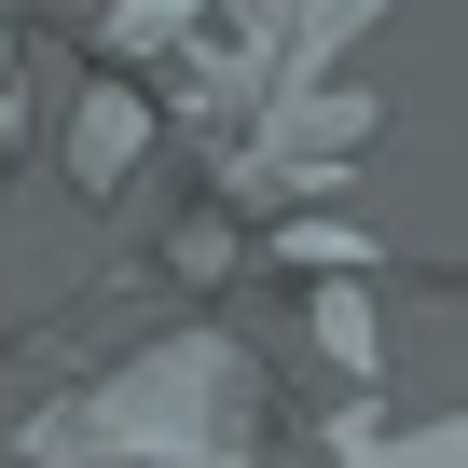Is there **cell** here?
<instances>
[{
    "label": "cell",
    "instance_id": "obj_6",
    "mask_svg": "<svg viewBox=\"0 0 468 468\" xmlns=\"http://www.w3.org/2000/svg\"><path fill=\"white\" fill-rule=\"evenodd\" d=\"M317 345H331L358 386L386 372V317H372V290H358V276H331V290H317Z\"/></svg>",
    "mask_w": 468,
    "mask_h": 468
},
{
    "label": "cell",
    "instance_id": "obj_1",
    "mask_svg": "<svg viewBox=\"0 0 468 468\" xmlns=\"http://www.w3.org/2000/svg\"><path fill=\"white\" fill-rule=\"evenodd\" d=\"M276 427H290L276 413V372L234 345V331H165L152 358L97 372L83 399L28 413L15 454L28 468H262Z\"/></svg>",
    "mask_w": 468,
    "mask_h": 468
},
{
    "label": "cell",
    "instance_id": "obj_5",
    "mask_svg": "<svg viewBox=\"0 0 468 468\" xmlns=\"http://www.w3.org/2000/svg\"><path fill=\"white\" fill-rule=\"evenodd\" d=\"M372 15H399V0H303V15H290V42H276V97L345 83V42H358Z\"/></svg>",
    "mask_w": 468,
    "mask_h": 468
},
{
    "label": "cell",
    "instance_id": "obj_7",
    "mask_svg": "<svg viewBox=\"0 0 468 468\" xmlns=\"http://www.w3.org/2000/svg\"><path fill=\"white\" fill-rule=\"evenodd\" d=\"M276 249H290V262H317V276H358V262H372V234H358V220H290Z\"/></svg>",
    "mask_w": 468,
    "mask_h": 468
},
{
    "label": "cell",
    "instance_id": "obj_3",
    "mask_svg": "<svg viewBox=\"0 0 468 468\" xmlns=\"http://www.w3.org/2000/svg\"><path fill=\"white\" fill-rule=\"evenodd\" d=\"M317 468H468V413H427V427H386V413H331V427H290Z\"/></svg>",
    "mask_w": 468,
    "mask_h": 468
},
{
    "label": "cell",
    "instance_id": "obj_8",
    "mask_svg": "<svg viewBox=\"0 0 468 468\" xmlns=\"http://www.w3.org/2000/svg\"><path fill=\"white\" fill-rule=\"evenodd\" d=\"M249 15H262V28H290V15H303V0H249Z\"/></svg>",
    "mask_w": 468,
    "mask_h": 468
},
{
    "label": "cell",
    "instance_id": "obj_2",
    "mask_svg": "<svg viewBox=\"0 0 468 468\" xmlns=\"http://www.w3.org/2000/svg\"><path fill=\"white\" fill-rule=\"evenodd\" d=\"M372 138H386V97H372V83H317V97H276V111L249 124V165H276V179H345Z\"/></svg>",
    "mask_w": 468,
    "mask_h": 468
},
{
    "label": "cell",
    "instance_id": "obj_4",
    "mask_svg": "<svg viewBox=\"0 0 468 468\" xmlns=\"http://www.w3.org/2000/svg\"><path fill=\"white\" fill-rule=\"evenodd\" d=\"M138 165H152V97H138V83H83V111H69V179L111 207Z\"/></svg>",
    "mask_w": 468,
    "mask_h": 468
}]
</instances>
